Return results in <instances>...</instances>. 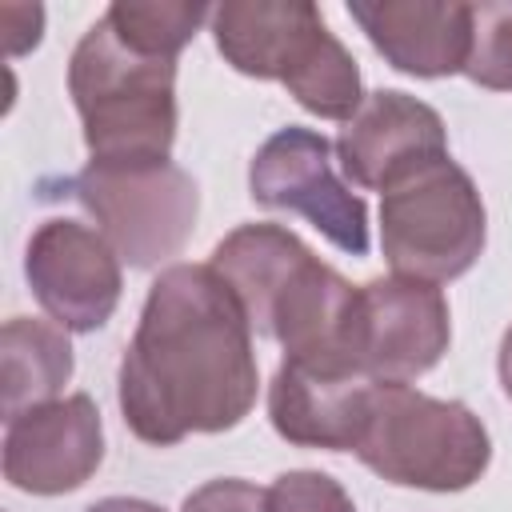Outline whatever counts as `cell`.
Masks as SVG:
<instances>
[{
	"mask_svg": "<svg viewBox=\"0 0 512 512\" xmlns=\"http://www.w3.org/2000/svg\"><path fill=\"white\" fill-rule=\"evenodd\" d=\"M72 196L128 268L180 256L200 216V188L172 160H88Z\"/></svg>",
	"mask_w": 512,
	"mask_h": 512,
	"instance_id": "7",
	"label": "cell"
},
{
	"mask_svg": "<svg viewBox=\"0 0 512 512\" xmlns=\"http://www.w3.org/2000/svg\"><path fill=\"white\" fill-rule=\"evenodd\" d=\"M208 32L224 64L252 80H276L320 120H352L364 84L352 52L332 36L308 0H224L212 4Z\"/></svg>",
	"mask_w": 512,
	"mask_h": 512,
	"instance_id": "3",
	"label": "cell"
},
{
	"mask_svg": "<svg viewBox=\"0 0 512 512\" xmlns=\"http://www.w3.org/2000/svg\"><path fill=\"white\" fill-rule=\"evenodd\" d=\"M208 264L236 292L252 332L276 340L284 348V360L332 372H360V288L328 268L296 232L268 220L240 224L212 248Z\"/></svg>",
	"mask_w": 512,
	"mask_h": 512,
	"instance_id": "2",
	"label": "cell"
},
{
	"mask_svg": "<svg viewBox=\"0 0 512 512\" xmlns=\"http://www.w3.org/2000/svg\"><path fill=\"white\" fill-rule=\"evenodd\" d=\"M348 16L404 76L440 80L468 64L472 8L460 0H348Z\"/></svg>",
	"mask_w": 512,
	"mask_h": 512,
	"instance_id": "13",
	"label": "cell"
},
{
	"mask_svg": "<svg viewBox=\"0 0 512 512\" xmlns=\"http://www.w3.org/2000/svg\"><path fill=\"white\" fill-rule=\"evenodd\" d=\"M180 512H268V488L240 476H220L184 496Z\"/></svg>",
	"mask_w": 512,
	"mask_h": 512,
	"instance_id": "19",
	"label": "cell"
},
{
	"mask_svg": "<svg viewBox=\"0 0 512 512\" xmlns=\"http://www.w3.org/2000/svg\"><path fill=\"white\" fill-rule=\"evenodd\" d=\"M120 264L100 228L68 216L36 224L24 248L28 288L64 332H96L112 320L124 292Z\"/></svg>",
	"mask_w": 512,
	"mask_h": 512,
	"instance_id": "9",
	"label": "cell"
},
{
	"mask_svg": "<svg viewBox=\"0 0 512 512\" xmlns=\"http://www.w3.org/2000/svg\"><path fill=\"white\" fill-rule=\"evenodd\" d=\"M104 460V420L88 392L36 404L4 420V480L32 496L84 488Z\"/></svg>",
	"mask_w": 512,
	"mask_h": 512,
	"instance_id": "11",
	"label": "cell"
},
{
	"mask_svg": "<svg viewBox=\"0 0 512 512\" xmlns=\"http://www.w3.org/2000/svg\"><path fill=\"white\" fill-rule=\"evenodd\" d=\"M332 148H336L340 172L356 188L384 192L404 172L444 156L448 128L432 104L400 88H376L364 96L352 120H344Z\"/></svg>",
	"mask_w": 512,
	"mask_h": 512,
	"instance_id": "12",
	"label": "cell"
},
{
	"mask_svg": "<svg viewBox=\"0 0 512 512\" xmlns=\"http://www.w3.org/2000/svg\"><path fill=\"white\" fill-rule=\"evenodd\" d=\"M332 152L336 148L316 128L288 124L256 148L248 192L260 208L304 216L340 252L368 256V204L336 176Z\"/></svg>",
	"mask_w": 512,
	"mask_h": 512,
	"instance_id": "8",
	"label": "cell"
},
{
	"mask_svg": "<svg viewBox=\"0 0 512 512\" xmlns=\"http://www.w3.org/2000/svg\"><path fill=\"white\" fill-rule=\"evenodd\" d=\"M472 8V44L464 76L488 92H512V0H480Z\"/></svg>",
	"mask_w": 512,
	"mask_h": 512,
	"instance_id": "17",
	"label": "cell"
},
{
	"mask_svg": "<svg viewBox=\"0 0 512 512\" xmlns=\"http://www.w3.org/2000/svg\"><path fill=\"white\" fill-rule=\"evenodd\" d=\"M76 356L72 340L56 320L12 316L0 332V392L4 420L36 404L60 400V388L72 380Z\"/></svg>",
	"mask_w": 512,
	"mask_h": 512,
	"instance_id": "15",
	"label": "cell"
},
{
	"mask_svg": "<svg viewBox=\"0 0 512 512\" xmlns=\"http://www.w3.org/2000/svg\"><path fill=\"white\" fill-rule=\"evenodd\" d=\"M488 240L476 180L444 152L380 192V252L392 276L448 284L464 276Z\"/></svg>",
	"mask_w": 512,
	"mask_h": 512,
	"instance_id": "6",
	"label": "cell"
},
{
	"mask_svg": "<svg viewBox=\"0 0 512 512\" xmlns=\"http://www.w3.org/2000/svg\"><path fill=\"white\" fill-rule=\"evenodd\" d=\"M104 16L128 44L176 60L192 44V36L212 20V8L192 0H116Z\"/></svg>",
	"mask_w": 512,
	"mask_h": 512,
	"instance_id": "16",
	"label": "cell"
},
{
	"mask_svg": "<svg viewBox=\"0 0 512 512\" xmlns=\"http://www.w3.org/2000/svg\"><path fill=\"white\" fill-rule=\"evenodd\" d=\"M452 340V316L440 284L376 276L360 284L356 368L376 384H408L440 364Z\"/></svg>",
	"mask_w": 512,
	"mask_h": 512,
	"instance_id": "10",
	"label": "cell"
},
{
	"mask_svg": "<svg viewBox=\"0 0 512 512\" xmlns=\"http://www.w3.org/2000/svg\"><path fill=\"white\" fill-rule=\"evenodd\" d=\"M268 512H356V504L328 472L296 468L268 484Z\"/></svg>",
	"mask_w": 512,
	"mask_h": 512,
	"instance_id": "18",
	"label": "cell"
},
{
	"mask_svg": "<svg viewBox=\"0 0 512 512\" xmlns=\"http://www.w3.org/2000/svg\"><path fill=\"white\" fill-rule=\"evenodd\" d=\"M260 388L252 324L212 264H168L152 280L120 356L116 400L152 448L236 428Z\"/></svg>",
	"mask_w": 512,
	"mask_h": 512,
	"instance_id": "1",
	"label": "cell"
},
{
	"mask_svg": "<svg viewBox=\"0 0 512 512\" xmlns=\"http://www.w3.org/2000/svg\"><path fill=\"white\" fill-rule=\"evenodd\" d=\"M376 380L360 372H332L284 360L268 384V420L280 440L296 448L352 452L372 400Z\"/></svg>",
	"mask_w": 512,
	"mask_h": 512,
	"instance_id": "14",
	"label": "cell"
},
{
	"mask_svg": "<svg viewBox=\"0 0 512 512\" xmlns=\"http://www.w3.org/2000/svg\"><path fill=\"white\" fill-rule=\"evenodd\" d=\"M68 96L92 160H168L176 144V60L128 44L108 16L72 48Z\"/></svg>",
	"mask_w": 512,
	"mask_h": 512,
	"instance_id": "4",
	"label": "cell"
},
{
	"mask_svg": "<svg viewBox=\"0 0 512 512\" xmlns=\"http://www.w3.org/2000/svg\"><path fill=\"white\" fill-rule=\"evenodd\" d=\"M84 512H164V508L152 500H140V496H104V500L88 504Z\"/></svg>",
	"mask_w": 512,
	"mask_h": 512,
	"instance_id": "20",
	"label": "cell"
},
{
	"mask_svg": "<svg viewBox=\"0 0 512 512\" xmlns=\"http://www.w3.org/2000/svg\"><path fill=\"white\" fill-rule=\"evenodd\" d=\"M496 372H500V384H504V396L512 400V324L500 340V356H496Z\"/></svg>",
	"mask_w": 512,
	"mask_h": 512,
	"instance_id": "21",
	"label": "cell"
},
{
	"mask_svg": "<svg viewBox=\"0 0 512 512\" xmlns=\"http://www.w3.org/2000/svg\"><path fill=\"white\" fill-rule=\"evenodd\" d=\"M352 452L396 488L464 492L488 472L492 436L460 400H440L412 384H376Z\"/></svg>",
	"mask_w": 512,
	"mask_h": 512,
	"instance_id": "5",
	"label": "cell"
}]
</instances>
